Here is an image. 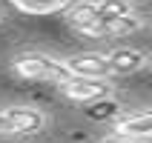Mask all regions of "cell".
Wrapping results in <instances>:
<instances>
[{"instance_id":"6da1fadb","label":"cell","mask_w":152,"mask_h":143,"mask_svg":"<svg viewBox=\"0 0 152 143\" xmlns=\"http://www.w3.org/2000/svg\"><path fill=\"white\" fill-rule=\"evenodd\" d=\"M12 69H15V75L26 77V80H52L58 86L72 77L63 60H55L49 54H43V52H23V54H17L12 60Z\"/></svg>"},{"instance_id":"7a4b0ae2","label":"cell","mask_w":152,"mask_h":143,"mask_svg":"<svg viewBox=\"0 0 152 143\" xmlns=\"http://www.w3.org/2000/svg\"><path fill=\"white\" fill-rule=\"evenodd\" d=\"M58 89L66 94L69 100H75V103H92V100H101V97L109 94V83H106V80H95V77H75V75L69 77V80H63Z\"/></svg>"},{"instance_id":"3957f363","label":"cell","mask_w":152,"mask_h":143,"mask_svg":"<svg viewBox=\"0 0 152 143\" xmlns=\"http://www.w3.org/2000/svg\"><path fill=\"white\" fill-rule=\"evenodd\" d=\"M63 63H66L69 75H75V77H95V80H106V77L112 75L106 54H98V52L72 54V57H66Z\"/></svg>"},{"instance_id":"277c9868","label":"cell","mask_w":152,"mask_h":143,"mask_svg":"<svg viewBox=\"0 0 152 143\" xmlns=\"http://www.w3.org/2000/svg\"><path fill=\"white\" fill-rule=\"evenodd\" d=\"M9 120V129L12 135H26V132H40L46 126V115L40 109H32V106H12V109H3Z\"/></svg>"},{"instance_id":"5b68a950","label":"cell","mask_w":152,"mask_h":143,"mask_svg":"<svg viewBox=\"0 0 152 143\" xmlns=\"http://www.w3.org/2000/svg\"><path fill=\"white\" fill-rule=\"evenodd\" d=\"M115 135L129 137V140H146V137H152V112H138V115L121 118L115 123Z\"/></svg>"},{"instance_id":"8992f818","label":"cell","mask_w":152,"mask_h":143,"mask_svg":"<svg viewBox=\"0 0 152 143\" xmlns=\"http://www.w3.org/2000/svg\"><path fill=\"white\" fill-rule=\"evenodd\" d=\"M66 20H69V26L75 32L86 34V37H95L98 34V26H101V20H98V15H95V9H92V0H83V3L72 6L66 12Z\"/></svg>"},{"instance_id":"52a82bcc","label":"cell","mask_w":152,"mask_h":143,"mask_svg":"<svg viewBox=\"0 0 152 143\" xmlns=\"http://www.w3.org/2000/svg\"><path fill=\"white\" fill-rule=\"evenodd\" d=\"M106 60H109L112 75H132V72H138V69H144V63H146L144 52L129 49V46H121V49L109 52Z\"/></svg>"},{"instance_id":"ba28073f","label":"cell","mask_w":152,"mask_h":143,"mask_svg":"<svg viewBox=\"0 0 152 143\" xmlns=\"http://www.w3.org/2000/svg\"><path fill=\"white\" fill-rule=\"evenodd\" d=\"M92 9H95V15H98V20H101V23L132 15L129 0H92Z\"/></svg>"},{"instance_id":"9c48e42d","label":"cell","mask_w":152,"mask_h":143,"mask_svg":"<svg viewBox=\"0 0 152 143\" xmlns=\"http://www.w3.org/2000/svg\"><path fill=\"white\" fill-rule=\"evenodd\" d=\"M141 29V20L135 15L129 17H118V20H106V23L98 26V34L95 37H124V34H132Z\"/></svg>"},{"instance_id":"30bf717a","label":"cell","mask_w":152,"mask_h":143,"mask_svg":"<svg viewBox=\"0 0 152 143\" xmlns=\"http://www.w3.org/2000/svg\"><path fill=\"white\" fill-rule=\"evenodd\" d=\"M12 6L20 9L23 15H52V12H60L66 3L63 0H12Z\"/></svg>"},{"instance_id":"8fae6325","label":"cell","mask_w":152,"mask_h":143,"mask_svg":"<svg viewBox=\"0 0 152 143\" xmlns=\"http://www.w3.org/2000/svg\"><path fill=\"white\" fill-rule=\"evenodd\" d=\"M101 143H144V140H129V137H106V140H101Z\"/></svg>"},{"instance_id":"7c38bea8","label":"cell","mask_w":152,"mask_h":143,"mask_svg":"<svg viewBox=\"0 0 152 143\" xmlns=\"http://www.w3.org/2000/svg\"><path fill=\"white\" fill-rule=\"evenodd\" d=\"M63 3H66V6H69V3H75V0H63Z\"/></svg>"}]
</instances>
